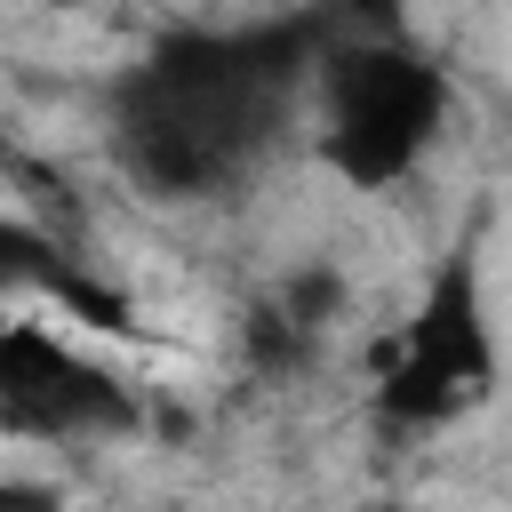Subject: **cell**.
<instances>
[{"label":"cell","instance_id":"ba28073f","mask_svg":"<svg viewBox=\"0 0 512 512\" xmlns=\"http://www.w3.org/2000/svg\"><path fill=\"white\" fill-rule=\"evenodd\" d=\"M376 512H408V504H376Z\"/></svg>","mask_w":512,"mask_h":512},{"label":"cell","instance_id":"7a4b0ae2","mask_svg":"<svg viewBox=\"0 0 512 512\" xmlns=\"http://www.w3.org/2000/svg\"><path fill=\"white\" fill-rule=\"evenodd\" d=\"M312 152L336 184L352 192H384L400 184L448 128L456 112V80L440 56H424L400 32H336L312 64Z\"/></svg>","mask_w":512,"mask_h":512},{"label":"cell","instance_id":"3957f363","mask_svg":"<svg viewBox=\"0 0 512 512\" xmlns=\"http://www.w3.org/2000/svg\"><path fill=\"white\" fill-rule=\"evenodd\" d=\"M488 392H496V320H488V296H480V256L448 248L424 304L400 320L392 344H376L368 416H376L384 440H416V432L472 416Z\"/></svg>","mask_w":512,"mask_h":512},{"label":"cell","instance_id":"8992f818","mask_svg":"<svg viewBox=\"0 0 512 512\" xmlns=\"http://www.w3.org/2000/svg\"><path fill=\"white\" fill-rule=\"evenodd\" d=\"M272 304L296 320V328H312V336H328L336 320H344V304H352V280L328 264V256H312V264H296L288 280H272Z\"/></svg>","mask_w":512,"mask_h":512},{"label":"cell","instance_id":"277c9868","mask_svg":"<svg viewBox=\"0 0 512 512\" xmlns=\"http://www.w3.org/2000/svg\"><path fill=\"white\" fill-rule=\"evenodd\" d=\"M0 432L64 440V448L128 440V432H144V400H136V384H120L112 368H96L64 336H48L40 320H8L0 328Z\"/></svg>","mask_w":512,"mask_h":512},{"label":"cell","instance_id":"6da1fadb","mask_svg":"<svg viewBox=\"0 0 512 512\" xmlns=\"http://www.w3.org/2000/svg\"><path fill=\"white\" fill-rule=\"evenodd\" d=\"M336 16H264L232 32H168L112 88V152L152 200H216L288 136Z\"/></svg>","mask_w":512,"mask_h":512},{"label":"cell","instance_id":"9c48e42d","mask_svg":"<svg viewBox=\"0 0 512 512\" xmlns=\"http://www.w3.org/2000/svg\"><path fill=\"white\" fill-rule=\"evenodd\" d=\"M0 328H8V312H0Z\"/></svg>","mask_w":512,"mask_h":512},{"label":"cell","instance_id":"5b68a950","mask_svg":"<svg viewBox=\"0 0 512 512\" xmlns=\"http://www.w3.org/2000/svg\"><path fill=\"white\" fill-rule=\"evenodd\" d=\"M240 360L264 376V384H288V376H304L312 360H320V336L312 328H296L280 304H272V288L240 312Z\"/></svg>","mask_w":512,"mask_h":512},{"label":"cell","instance_id":"52a82bcc","mask_svg":"<svg viewBox=\"0 0 512 512\" xmlns=\"http://www.w3.org/2000/svg\"><path fill=\"white\" fill-rule=\"evenodd\" d=\"M0 512H64V496L40 480H0Z\"/></svg>","mask_w":512,"mask_h":512}]
</instances>
